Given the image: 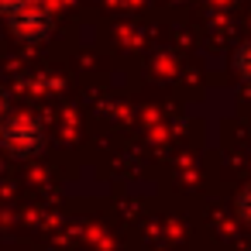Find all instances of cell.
<instances>
[{
	"instance_id": "6da1fadb",
	"label": "cell",
	"mask_w": 251,
	"mask_h": 251,
	"mask_svg": "<svg viewBox=\"0 0 251 251\" xmlns=\"http://www.w3.org/2000/svg\"><path fill=\"white\" fill-rule=\"evenodd\" d=\"M0 148L11 158L28 162L35 155L45 151V127L42 121H35L31 114H11L0 121Z\"/></svg>"
},
{
	"instance_id": "7a4b0ae2",
	"label": "cell",
	"mask_w": 251,
	"mask_h": 251,
	"mask_svg": "<svg viewBox=\"0 0 251 251\" xmlns=\"http://www.w3.org/2000/svg\"><path fill=\"white\" fill-rule=\"evenodd\" d=\"M7 25L14 28L18 38H25V42H42V38H49V31H52V11H49V4H42V0H28L18 14L7 18Z\"/></svg>"
},
{
	"instance_id": "3957f363",
	"label": "cell",
	"mask_w": 251,
	"mask_h": 251,
	"mask_svg": "<svg viewBox=\"0 0 251 251\" xmlns=\"http://www.w3.org/2000/svg\"><path fill=\"white\" fill-rule=\"evenodd\" d=\"M234 73L244 83H251V38L244 45H237V52H234Z\"/></svg>"
},
{
	"instance_id": "277c9868",
	"label": "cell",
	"mask_w": 251,
	"mask_h": 251,
	"mask_svg": "<svg viewBox=\"0 0 251 251\" xmlns=\"http://www.w3.org/2000/svg\"><path fill=\"white\" fill-rule=\"evenodd\" d=\"M234 210H237V217L251 227V186H244L241 193H237V200H234Z\"/></svg>"
},
{
	"instance_id": "5b68a950",
	"label": "cell",
	"mask_w": 251,
	"mask_h": 251,
	"mask_svg": "<svg viewBox=\"0 0 251 251\" xmlns=\"http://www.w3.org/2000/svg\"><path fill=\"white\" fill-rule=\"evenodd\" d=\"M25 4H28V0H0V14H4V18H11V14H18Z\"/></svg>"
},
{
	"instance_id": "8992f818",
	"label": "cell",
	"mask_w": 251,
	"mask_h": 251,
	"mask_svg": "<svg viewBox=\"0 0 251 251\" xmlns=\"http://www.w3.org/2000/svg\"><path fill=\"white\" fill-rule=\"evenodd\" d=\"M4 117H7V97L0 93V121H4Z\"/></svg>"
}]
</instances>
